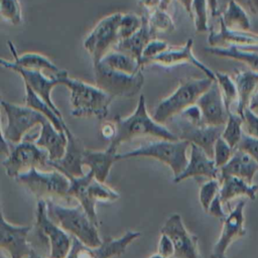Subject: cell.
Wrapping results in <instances>:
<instances>
[{
  "instance_id": "1",
  "label": "cell",
  "mask_w": 258,
  "mask_h": 258,
  "mask_svg": "<svg viewBox=\"0 0 258 258\" xmlns=\"http://www.w3.org/2000/svg\"><path fill=\"white\" fill-rule=\"evenodd\" d=\"M60 85L70 91L71 115L74 117H95L103 120L109 113L113 97L107 92L84 81L70 78L67 71L56 75Z\"/></svg>"
},
{
  "instance_id": "2",
  "label": "cell",
  "mask_w": 258,
  "mask_h": 258,
  "mask_svg": "<svg viewBox=\"0 0 258 258\" xmlns=\"http://www.w3.org/2000/svg\"><path fill=\"white\" fill-rule=\"evenodd\" d=\"M114 123L117 130L116 136L109 144L117 148L122 143L138 137L150 136L158 139L178 140L176 134L163 124L156 122L153 117L149 115L143 95H140L135 110L129 116H116Z\"/></svg>"
},
{
  "instance_id": "3",
  "label": "cell",
  "mask_w": 258,
  "mask_h": 258,
  "mask_svg": "<svg viewBox=\"0 0 258 258\" xmlns=\"http://www.w3.org/2000/svg\"><path fill=\"white\" fill-rule=\"evenodd\" d=\"M45 201L50 220L72 237L93 248L99 247L103 243L98 232V226L91 221L81 205L70 208L56 204L52 199Z\"/></svg>"
},
{
  "instance_id": "4",
  "label": "cell",
  "mask_w": 258,
  "mask_h": 258,
  "mask_svg": "<svg viewBox=\"0 0 258 258\" xmlns=\"http://www.w3.org/2000/svg\"><path fill=\"white\" fill-rule=\"evenodd\" d=\"M214 82L216 81L208 77L181 80L177 88L158 103L152 116L153 119L164 125V123L180 114L187 107L197 104L199 98Z\"/></svg>"
},
{
  "instance_id": "5",
  "label": "cell",
  "mask_w": 258,
  "mask_h": 258,
  "mask_svg": "<svg viewBox=\"0 0 258 258\" xmlns=\"http://www.w3.org/2000/svg\"><path fill=\"white\" fill-rule=\"evenodd\" d=\"M189 146V142L180 139L175 141L158 139L157 141L143 144L130 151L118 153L117 160L132 157H151L170 167L174 178L177 177L187 165L188 157L186 151Z\"/></svg>"
},
{
  "instance_id": "6",
  "label": "cell",
  "mask_w": 258,
  "mask_h": 258,
  "mask_svg": "<svg viewBox=\"0 0 258 258\" xmlns=\"http://www.w3.org/2000/svg\"><path fill=\"white\" fill-rule=\"evenodd\" d=\"M69 179L71 182L69 188L70 198L77 199L91 221L98 226L97 201H116L119 199V194L104 182L97 180L91 170L83 176L69 177Z\"/></svg>"
},
{
  "instance_id": "7",
  "label": "cell",
  "mask_w": 258,
  "mask_h": 258,
  "mask_svg": "<svg viewBox=\"0 0 258 258\" xmlns=\"http://www.w3.org/2000/svg\"><path fill=\"white\" fill-rule=\"evenodd\" d=\"M17 182L28 188L37 200L69 199L70 179L56 169L44 171L31 168L15 177Z\"/></svg>"
},
{
  "instance_id": "8",
  "label": "cell",
  "mask_w": 258,
  "mask_h": 258,
  "mask_svg": "<svg viewBox=\"0 0 258 258\" xmlns=\"http://www.w3.org/2000/svg\"><path fill=\"white\" fill-rule=\"evenodd\" d=\"M6 174L15 178L31 168L48 171L53 169L49 165V156L45 149L37 146L34 141L22 140L17 144L10 143V151L2 162Z\"/></svg>"
},
{
  "instance_id": "9",
  "label": "cell",
  "mask_w": 258,
  "mask_h": 258,
  "mask_svg": "<svg viewBox=\"0 0 258 258\" xmlns=\"http://www.w3.org/2000/svg\"><path fill=\"white\" fill-rule=\"evenodd\" d=\"M121 16L122 13L117 12L103 17L84 39V47L91 55L94 64H98L108 52L116 48L120 40Z\"/></svg>"
},
{
  "instance_id": "10",
  "label": "cell",
  "mask_w": 258,
  "mask_h": 258,
  "mask_svg": "<svg viewBox=\"0 0 258 258\" xmlns=\"http://www.w3.org/2000/svg\"><path fill=\"white\" fill-rule=\"evenodd\" d=\"M1 105L7 117V124L2 129L1 136L11 144L21 142L30 129L47 120L41 113L26 105H17L4 100L1 101Z\"/></svg>"
},
{
  "instance_id": "11",
  "label": "cell",
  "mask_w": 258,
  "mask_h": 258,
  "mask_svg": "<svg viewBox=\"0 0 258 258\" xmlns=\"http://www.w3.org/2000/svg\"><path fill=\"white\" fill-rule=\"evenodd\" d=\"M96 86L114 97L131 98L137 95L144 84L142 71L130 75L111 70L101 63L94 64Z\"/></svg>"
},
{
  "instance_id": "12",
  "label": "cell",
  "mask_w": 258,
  "mask_h": 258,
  "mask_svg": "<svg viewBox=\"0 0 258 258\" xmlns=\"http://www.w3.org/2000/svg\"><path fill=\"white\" fill-rule=\"evenodd\" d=\"M140 232L127 231L120 238H112L107 236L103 239V243L99 247H89L80 240L73 237L72 248L66 258H113L119 257L125 253L126 248L139 236ZM28 258H44L35 250H32Z\"/></svg>"
},
{
  "instance_id": "13",
  "label": "cell",
  "mask_w": 258,
  "mask_h": 258,
  "mask_svg": "<svg viewBox=\"0 0 258 258\" xmlns=\"http://www.w3.org/2000/svg\"><path fill=\"white\" fill-rule=\"evenodd\" d=\"M35 233L49 245L48 258H66L72 248L73 237L47 215L45 200H38L35 214Z\"/></svg>"
},
{
  "instance_id": "14",
  "label": "cell",
  "mask_w": 258,
  "mask_h": 258,
  "mask_svg": "<svg viewBox=\"0 0 258 258\" xmlns=\"http://www.w3.org/2000/svg\"><path fill=\"white\" fill-rule=\"evenodd\" d=\"M177 125L178 139L201 147L211 158H214V147L222 136L224 126H210L206 124H191L178 115L172 118Z\"/></svg>"
},
{
  "instance_id": "15",
  "label": "cell",
  "mask_w": 258,
  "mask_h": 258,
  "mask_svg": "<svg viewBox=\"0 0 258 258\" xmlns=\"http://www.w3.org/2000/svg\"><path fill=\"white\" fill-rule=\"evenodd\" d=\"M160 232L167 235L174 245L172 258H201L198 237L188 232L179 214H171L164 222Z\"/></svg>"
},
{
  "instance_id": "16",
  "label": "cell",
  "mask_w": 258,
  "mask_h": 258,
  "mask_svg": "<svg viewBox=\"0 0 258 258\" xmlns=\"http://www.w3.org/2000/svg\"><path fill=\"white\" fill-rule=\"evenodd\" d=\"M245 201H240L235 208L222 221V231L220 237L213 247L210 258H227V250L232 242L246 234L244 226Z\"/></svg>"
},
{
  "instance_id": "17",
  "label": "cell",
  "mask_w": 258,
  "mask_h": 258,
  "mask_svg": "<svg viewBox=\"0 0 258 258\" xmlns=\"http://www.w3.org/2000/svg\"><path fill=\"white\" fill-rule=\"evenodd\" d=\"M0 62H1L2 67L17 73L23 79L24 84L29 86L31 88V90L40 99H42L45 103H47L51 107V109L61 119H63L60 111L58 110V108L55 106V104L53 103V101L51 99L52 89L55 86L60 85L56 75H51L50 78H47L43 75L42 72L32 71V70H25L23 68H20V67H17L16 64H14V62L12 60H7V59H4V58H1Z\"/></svg>"
},
{
  "instance_id": "18",
  "label": "cell",
  "mask_w": 258,
  "mask_h": 258,
  "mask_svg": "<svg viewBox=\"0 0 258 258\" xmlns=\"http://www.w3.org/2000/svg\"><path fill=\"white\" fill-rule=\"evenodd\" d=\"M31 230L30 226H18L9 223L1 211V250L6 251L9 258H28L33 250L27 240Z\"/></svg>"
},
{
  "instance_id": "19",
  "label": "cell",
  "mask_w": 258,
  "mask_h": 258,
  "mask_svg": "<svg viewBox=\"0 0 258 258\" xmlns=\"http://www.w3.org/2000/svg\"><path fill=\"white\" fill-rule=\"evenodd\" d=\"M197 105L202 111L204 124L210 126H225L229 112L226 109L217 82H214V84L199 98Z\"/></svg>"
},
{
  "instance_id": "20",
  "label": "cell",
  "mask_w": 258,
  "mask_h": 258,
  "mask_svg": "<svg viewBox=\"0 0 258 258\" xmlns=\"http://www.w3.org/2000/svg\"><path fill=\"white\" fill-rule=\"evenodd\" d=\"M68 136V145L63 156L56 161H49V165L61 173H63L68 178L69 177H80L83 176V160L85 147L81 140H79L69 129H66Z\"/></svg>"
},
{
  "instance_id": "21",
  "label": "cell",
  "mask_w": 258,
  "mask_h": 258,
  "mask_svg": "<svg viewBox=\"0 0 258 258\" xmlns=\"http://www.w3.org/2000/svg\"><path fill=\"white\" fill-rule=\"evenodd\" d=\"M192 44H194V40L191 38H188L183 45L178 47L170 46L166 51L150 59L146 64L154 63L161 67H172L180 63H190L195 66L197 69H199L200 71H202L206 77L216 81L215 72L212 71L210 68H208L201 60H199L194 54Z\"/></svg>"
},
{
  "instance_id": "22",
  "label": "cell",
  "mask_w": 258,
  "mask_h": 258,
  "mask_svg": "<svg viewBox=\"0 0 258 258\" xmlns=\"http://www.w3.org/2000/svg\"><path fill=\"white\" fill-rule=\"evenodd\" d=\"M190 153L188 162L184 170L173 178L177 183L189 177H208L209 179L220 178V169L217 167L213 158H211L201 147L190 144Z\"/></svg>"
},
{
  "instance_id": "23",
  "label": "cell",
  "mask_w": 258,
  "mask_h": 258,
  "mask_svg": "<svg viewBox=\"0 0 258 258\" xmlns=\"http://www.w3.org/2000/svg\"><path fill=\"white\" fill-rule=\"evenodd\" d=\"M208 43L209 46L213 47L237 46L241 48H248L251 46H258V33L228 29L220 20L219 29H212L210 31Z\"/></svg>"
},
{
  "instance_id": "24",
  "label": "cell",
  "mask_w": 258,
  "mask_h": 258,
  "mask_svg": "<svg viewBox=\"0 0 258 258\" xmlns=\"http://www.w3.org/2000/svg\"><path fill=\"white\" fill-rule=\"evenodd\" d=\"M40 126L39 134L34 139L35 144L47 151L49 161L59 160L63 156L68 145L66 131L57 130L49 120H46Z\"/></svg>"
},
{
  "instance_id": "25",
  "label": "cell",
  "mask_w": 258,
  "mask_h": 258,
  "mask_svg": "<svg viewBox=\"0 0 258 258\" xmlns=\"http://www.w3.org/2000/svg\"><path fill=\"white\" fill-rule=\"evenodd\" d=\"M117 149L109 144L105 150H85L83 163L89 166L95 178L100 182L105 183L114 162L117 161Z\"/></svg>"
},
{
  "instance_id": "26",
  "label": "cell",
  "mask_w": 258,
  "mask_h": 258,
  "mask_svg": "<svg viewBox=\"0 0 258 258\" xmlns=\"http://www.w3.org/2000/svg\"><path fill=\"white\" fill-rule=\"evenodd\" d=\"M257 172L258 162L248 153L240 149H235L230 161L220 168V177L233 175L253 183V178Z\"/></svg>"
},
{
  "instance_id": "27",
  "label": "cell",
  "mask_w": 258,
  "mask_h": 258,
  "mask_svg": "<svg viewBox=\"0 0 258 258\" xmlns=\"http://www.w3.org/2000/svg\"><path fill=\"white\" fill-rule=\"evenodd\" d=\"M220 198L223 205H228L230 201L238 197H247L252 201L256 199L258 184L250 183L243 178L233 175L220 177Z\"/></svg>"
},
{
  "instance_id": "28",
  "label": "cell",
  "mask_w": 258,
  "mask_h": 258,
  "mask_svg": "<svg viewBox=\"0 0 258 258\" xmlns=\"http://www.w3.org/2000/svg\"><path fill=\"white\" fill-rule=\"evenodd\" d=\"M233 79L238 91L236 113L242 116L244 110L249 107L253 96L258 91V72L251 70L238 71L234 74Z\"/></svg>"
},
{
  "instance_id": "29",
  "label": "cell",
  "mask_w": 258,
  "mask_h": 258,
  "mask_svg": "<svg viewBox=\"0 0 258 258\" xmlns=\"http://www.w3.org/2000/svg\"><path fill=\"white\" fill-rule=\"evenodd\" d=\"M154 38V35L150 29L148 19L146 15H143V24L141 28L134 33L132 36L119 40L118 44L116 45L117 50H120L122 52H125L132 57L136 58L141 62L142 60V54L145 46L147 43ZM142 64V63H141Z\"/></svg>"
},
{
  "instance_id": "30",
  "label": "cell",
  "mask_w": 258,
  "mask_h": 258,
  "mask_svg": "<svg viewBox=\"0 0 258 258\" xmlns=\"http://www.w3.org/2000/svg\"><path fill=\"white\" fill-rule=\"evenodd\" d=\"M7 44L13 55L12 61L17 67L39 72L48 71L52 75H57L60 73L61 70H59L47 56L37 52H25L23 54H18L14 44L11 41H7Z\"/></svg>"
},
{
  "instance_id": "31",
  "label": "cell",
  "mask_w": 258,
  "mask_h": 258,
  "mask_svg": "<svg viewBox=\"0 0 258 258\" xmlns=\"http://www.w3.org/2000/svg\"><path fill=\"white\" fill-rule=\"evenodd\" d=\"M220 20L231 30L250 31L251 21L245 9L236 0H230L226 9L220 16Z\"/></svg>"
},
{
  "instance_id": "32",
  "label": "cell",
  "mask_w": 258,
  "mask_h": 258,
  "mask_svg": "<svg viewBox=\"0 0 258 258\" xmlns=\"http://www.w3.org/2000/svg\"><path fill=\"white\" fill-rule=\"evenodd\" d=\"M205 51L210 54L225 57L230 59L239 60L246 63L251 71L258 72V52L250 50L248 48H241L237 46H228V47H205Z\"/></svg>"
},
{
  "instance_id": "33",
  "label": "cell",
  "mask_w": 258,
  "mask_h": 258,
  "mask_svg": "<svg viewBox=\"0 0 258 258\" xmlns=\"http://www.w3.org/2000/svg\"><path fill=\"white\" fill-rule=\"evenodd\" d=\"M99 63L111 70L130 75L138 74L142 71L143 68L139 60L117 49H113L110 52H108Z\"/></svg>"
},
{
  "instance_id": "34",
  "label": "cell",
  "mask_w": 258,
  "mask_h": 258,
  "mask_svg": "<svg viewBox=\"0 0 258 258\" xmlns=\"http://www.w3.org/2000/svg\"><path fill=\"white\" fill-rule=\"evenodd\" d=\"M25 85V84H24ZM24 105L36 110L37 112L41 113L47 120H49L53 126L59 131H66L68 125L52 109L51 107L45 103L42 99H40L29 86L25 85V98H24Z\"/></svg>"
},
{
  "instance_id": "35",
  "label": "cell",
  "mask_w": 258,
  "mask_h": 258,
  "mask_svg": "<svg viewBox=\"0 0 258 258\" xmlns=\"http://www.w3.org/2000/svg\"><path fill=\"white\" fill-rule=\"evenodd\" d=\"M243 117L236 112H229L227 123L224 126L222 138L234 149L237 148L243 135Z\"/></svg>"
},
{
  "instance_id": "36",
  "label": "cell",
  "mask_w": 258,
  "mask_h": 258,
  "mask_svg": "<svg viewBox=\"0 0 258 258\" xmlns=\"http://www.w3.org/2000/svg\"><path fill=\"white\" fill-rule=\"evenodd\" d=\"M216 82L221 90L225 106L228 112H231L232 105L238 102V91L233 77L223 72H215Z\"/></svg>"
},
{
  "instance_id": "37",
  "label": "cell",
  "mask_w": 258,
  "mask_h": 258,
  "mask_svg": "<svg viewBox=\"0 0 258 258\" xmlns=\"http://www.w3.org/2000/svg\"><path fill=\"white\" fill-rule=\"evenodd\" d=\"M146 17L148 19L149 26L153 35H156L160 32L172 31L174 29V21L167 10H163L158 7L152 11L147 12Z\"/></svg>"
},
{
  "instance_id": "38",
  "label": "cell",
  "mask_w": 258,
  "mask_h": 258,
  "mask_svg": "<svg viewBox=\"0 0 258 258\" xmlns=\"http://www.w3.org/2000/svg\"><path fill=\"white\" fill-rule=\"evenodd\" d=\"M209 6L207 0H194L191 5V18L197 32H207L209 28Z\"/></svg>"
},
{
  "instance_id": "39",
  "label": "cell",
  "mask_w": 258,
  "mask_h": 258,
  "mask_svg": "<svg viewBox=\"0 0 258 258\" xmlns=\"http://www.w3.org/2000/svg\"><path fill=\"white\" fill-rule=\"evenodd\" d=\"M143 24V15L127 12L122 13L119 23V36L121 39H126L136 33Z\"/></svg>"
},
{
  "instance_id": "40",
  "label": "cell",
  "mask_w": 258,
  "mask_h": 258,
  "mask_svg": "<svg viewBox=\"0 0 258 258\" xmlns=\"http://www.w3.org/2000/svg\"><path fill=\"white\" fill-rule=\"evenodd\" d=\"M1 17L12 25H19L22 22V9L19 0H1Z\"/></svg>"
},
{
  "instance_id": "41",
  "label": "cell",
  "mask_w": 258,
  "mask_h": 258,
  "mask_svg": "<svg viewBox=\"0 0 258 258\" xmlns=\"http://www.w3.org/2000/svg\"><path fill=\"white\" fill-rule=\"evenodd\" d=\"M220 188H221V182H220V179H217V178L209 179L201 185L200 192H199V200L205 212H208L210 205L215 200V198L220 194Z\"/></svg>"
},
{
  "instance_id": "42",
  "label": "cell",
  "mask_w": 258,
  "mask_h": 258,
  "mask_svg": "<svg viewBox=\"0 0 258 258\" xmlns=\"http://www.w3.org/2000/svg\"><path fill=\"white\" fill-rule=\"evenodd\" d=\"M235 149L232 148L223 138L222 136L217 140L214 147V161L217 167L220 169L224 165H226L234 154Z\"/></svg>"
},
{
  "instance_id": "43",
  "label": "cell",
  "mask_w": 258,
  "mask_h": 258,
  "mask_svg": "<svg viewBox=\"0 0 258 258\" xmlns=\"http://www.w3.org/2000/svg\"><path fill=\"white\" fill-rule=\"evenodd\" d=\"M169 44L159 38H152L147 45L145 46L144 50H143V54H142V60L141 63L144 67L150 59L158 56L159 54L163 53L164 51H166L169 48Z\"/></svg>"
},
{
  "instance_id": "44",
  "label": "cell",
  "mask_w": 258,
  "mask_h": 258,
  "mask_svg": "<svg viewBox=\"0 0 258 258\" xmlns=\"http://www.w3.org/2000/svg\"><path fill=\"white\" fill-rule=\"evenodd\" d=\"M244 133L258 139V115L250 107L246 108L242 114Z\"/></svg>"
},
{
  "instance_id": "45",
  "label": "cell",
  "mask_w": 258,
  "mask_h": 258,
  "mask_svg": "<svg viewBox=\"0 0 258 258\" xmlns=\"http://www.w3.org/2000/svg\"><path fill=\"white\" fill-rule=\"evenodd\" d=\"M236 149H240L250 156H252L258 162V139L251 137L245 133H243L241 141L239 142Z\"/></svg>"
},
{
  "instance_id": "46",
  "label": "cell",
  "mask_w": 258,
  "mask_h": 258,
  "mask_svg": "<svg viewBox=\"0 0 258 258\" xmlns=\"http://www.w3.org/2000/svg\"><path fill=\"white\" fill-rule=\"evenodd\" d=\"M178 116L191 124H204L202 111L197 104L187 107L180 114H178Z\"/></svg>"
},
{
  "instance_id": "47",
  "label": "cell",
  "mask_w": 258,
  "mask_h": 258,
  "mask_svg": "<svg viewBox=\"0 0 258 258\" xmlns=\"http://www.w3.org/2000/svg\"><path fill=\"white\" fill-rule=\"evenodd\" d=\"M157 253L163 255L166 258H172L174 256V245L171 239L165 234L161 233L159 237L157 244Z\"/></svg>"
},
{
  "instance_id": "48",
  "label": "cell",
  "mask_w": 258,
  "mask_h": 258,
  "mask_svg": "<svg viewBox=\"0 0 258 258\" xmlns=\"http://www.w3.org/2000/svg\"><path fill=\"white\" fill-rule=\"evenodd\" d=\"M211 216L223 221L227 215L226 213L224 212V209H223V203L221 201V198H220V194L215 198V200L212 202V204L210 205L209 207V210L208 212Z\"/></svg>"
},
{
  "instance_id": "49",
  "label": "cell",
  "mask_w": 258,
  "mask_h": 258,
  "mask_svg": "<svg viewBox=\"0 0 258 258\" xmlns=\"http://www.w3.org/2000/svg\"><path fill=\"white\" fill-rule=\"evenodd\" d=\"M116 125L114 122H110V121H106L102 126H101V135L103 136V138L112 141L115 136H116Z\"/></svg>"
},
{
  "instance_id": "50",
  "label": "cell",
  "mask_w": 258,
  "mask_h": 258,
  "mask_svg": "<svg viewBox=\"0 0 258 258\" xmlns=\"http://www.w3.org/2000/svg\"><path fill=\"white\" fill-rule=\"evenodd\" d=\"M139 4L149 12L160 6V0H139Z\"/></svg>"
},
{
  "instance_id": "51",
  "label": "cell",
  "mask_w": 258,
  "mask_h": 258,
  "mask_svg": "<svg viewBox=\"0 0 258 258\" xmlns=\"http://www.w3.org/2000/svg\"><path fill=\"white\" fill-rule=\"evenodd\" d=\"M207 2H208V6H209L211 15L213 17L221 16V13L219 11V6H218V0H207Z\"/></svg>"
},
{
  "instance_id": "52",
  "label": "cell",
  "mask_w": 258,
  "mask_h": 258,
  "mask_svg": "<svg viewBox=\"0 0 258 258\" xmlns=\"http://www.w3.org/2000/svg\"><path fill=\"white\" fill-rule=\"evenodd\" d=\"M176 1L184 8V10L189 14V16H191V5L194 0H176Z\"/></svg>"
},
{
  "instance_id": "53",
  "label": "cell",
  "mask_w": 258,
  "mask_h": 258,
  "mask_svg": "<svg viewBox=\"0 0 258 258\" xmlns=\"http://www.w3.org/2000/svg\"><path fill=\"white\" fill-rule=\"evenodd\" d=\"M247 5L250 9V11L258 16V0H247Z\"/></svg>"
},
{
  "instance_id": "54",
  "label": "cell",
  "mask_w": 258,
  "mask_h": 258,
  "mask_svg": "<svg viewBox=\"0 0 258 258\" xmlns=\"http://www.w3.org/2000/svg\"><path fill=\"white\" fill-rule=\"evenodd\" d=\"M249 107L252 109V110H256V109H258V91L255 93V95L253 96V98H252V100H251V102H250V105H249Z\"/></svg>"
},
{
  "instance_id": "55",
  "label": "cell",
  "mask_w": 258,
  "mask_h": 258,
  "mask_svg": "<svg viewBox=\"0 0 258 258\" xmlns=\"http://www.w3.org/2000/svg\"><path fill=\"white\" fill-rule=\"evenodd\" d=\"M172 1H173V0H160V6H159V8H161V9H163V10H167Z\"/></svg>"
},
{
  "instance_id": "56",
  "label": "cell",
  "mask_w": 258,
  "mask_h": 258,
  "mask_svg": "<svg viewBox=\"0 0 258 258\" xmlns=\"http://www.w3.org/2000/svg\"><path fill=\"white\" fill-rule=\"evenodd\" d=\"M148 258H166V257H164L163 255H161V254H159V253H155V254L150 255Z\"/></svg>"
},
{
  "instance_id": "57",
  "label": "cell",
  "mask_w": 258,
  "mask_h": 258,
  "mask_svg": "<svg viewBox=\"0 0 258 258\" xmlns=\"http://www.w3.org/2000/svg\"><path fill=\"white\" fill-rule=\"evenodd\" d=\"M0 258H6L5 256H4V254H3V252H1V255H0Z\"/></svg>"
}]
</instances>
